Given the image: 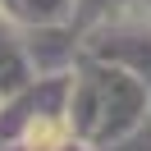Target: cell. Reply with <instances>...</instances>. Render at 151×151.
Here are the masks:
<instances>
[{
  "instance_id": "cell-1",
  "label": "cell",
  "mask_w": 151,
  "mask_h": 151,
  "mask_svg": "<svg viewBox=\"0 0 151 151\" xmlns=\"http://www.w3.org/2000/svg\"><path fill=\"white\" fill-rule=\"evenodd\" d=\"M151 110V83L105 60L78 55L69 64V96H64V124L83 147L105 151L128 142L142 128Z\"/></svg>"
},
{
  "instance_id": "cell-2",
  "label": "cell",
  "mask_w": 151,
  "mask_h": 151,
  "mask_svg": "<svg viewBox=\"0 0 151 151\" xmlns=\"http://www.w3.org/2000/svg\"><path fill=\"white\" fill-rule=\"evenodd\" d=\"M78 55L119 64L128 73H137L142 83H151V5L147 0H124L110 14H101L78 37Z\"/></svg>"
},
{
  "instance_id": "cell-3",
  "label": "cell",
  "mask_w": 151,
  "mask_h": 151,
  "mask_svg": "<svg viewBox=\"0 0 151 151\" xmlns=\"http://www.w3.org/2000/svg\"><path fill=\"white\" fill-rule=\"evenodd\" d=\"M32 78H37V69H32V55H28V32L0 9V96L28 87Z\"/></svg>"
},
{
  "instance_id": "cell-4",
  "label": "cell",
  "mask_w": 151,
  "mask_h": 151,
  "mask_svg": "<svg viewBox=\"0 0 151 151\" xmlns=\"http://www.w3.org/2000/svg\"><path fill=\"white\" fill-rule=\"evenodd\" d=\"M9 19L19 28H73L78 19V0H14Z\"/></svg>"
},
{
  "instance_id": "cell-5",
  "label": "cell",
  "mask_w": 151,
  "mask_h": 151,
  "mask_svg": "<svg viewBox=\"0 0 151 151\" xmlns=\"http://www.w3.org/2000/svg\"><path fill=\"white\" fill-rule=\"evenodd\" d=\"M55 151H92V147H83V142H78V137H69V142H60Z\"/></svg>"
},
{
  "instance_id": "cell-6",
  "label": "cell",
  "mask_w": 151,
  "mask_h": 151,
  "mask_svg": "<svg viewBox=\"0 0 151 151\" xmlns=\"http://www.w3.org/2000/svg\"><path fill=\"white\" fill-rule=\"evenodd\" d=\"M9 5H14V0H0V9H5V14H9Z\"/></svg>"
}]
</instances>
